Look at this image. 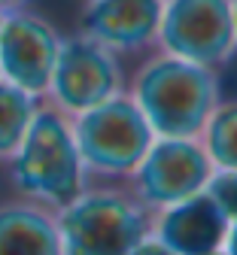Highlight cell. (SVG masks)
I'll list each match as a JSON object with an SVG mask.
<instances>
[{"instance_id":"5b68a950","label":"cell","mask_w":237,"mask_h":255,"mask_svg":"<svg viewBox=\"0 0 237 255\" xmlns=\"http://www.w3.org/2000/svg\"><path fill=\"white\" fill-rule=\"evenodd\" d=\"M158 43L167 55L216 67L237 49L231 0H164Z\"/></svg>"},{"instance_id":"9a60e30c","label":"cell","mask_w":237,"mask_h":255,"mask_svg":"<svg viewBox=\"0 0 237 255\" xmlns=\"http://www.w3.org/2000/svg\"><path fill=\"white\" fill-rule=\"evenodd\" d=\"M131 255H174L171 249H167L158 237H143L137 246H134V252Z\"/></svg>"},{"instance_id":"7a4b0ae2","label":"cell","mask_w":237,"mask_h":255,"mask_svg":"<svg viewBox=\"0 0 237 255\" xmlns=\"http://www.w3.org/2000/svg\"><path fill=\"white\" fill-rule=\"evenodd\" d=\"M12 158V182L24 198L61 210L82 185L85 167L73 140V128L55 107H37Z\"/></svg>"},{"instance_id":"8fae6325","label":"cell","mask_w":237,"mask_h":255,"mask_svg":"<svg viewBox=\"0 0 237 255\" xmlns=\"http://www.w3.org/2000/svg\"><path fill=\"white\" fill-rule=\"evenodd\" d=\"M0 255H64L55 216L43 204H0Z\"/></svg>"},{"instance_id":"3957f363","label":"cell","mask_w":237,"mask_h":255,"mask_svg":"<svg viewBox=\"0 0 237 255\" xmlns=\"http://www.w3.org/2000/svg\"><path fill=\"white\" fill-rule=\"evenodd\" d=\"M55 225L64 255H131L146 237V213L122 191L82 188L58 210Z\"/></svg>"},{"instance_id":"9c48e42d","label":"cell","mask_w":237,"mask_h":255,"mask_svg":"<svg viewBox=\"0 0 237 255\" xmlns=\"http://www.w3.org/2000/svg\"><path fill=\"white\" fill-rule=\"evenodd\" d=\"M164 0H88L82 34L110 52H137L158 40Z\"/></svg>"},{"instance_id":"2e32d148","label":"cell","mask_w":237,"mask_h":255,"mask_svg":"<svg viewBox=\"0 0 237 255\" xmlns=\"http://www.w3.org/2000/svg\"><path fill=\"white\" fill-rule=\"evenodd\" d=\"M222 249L228 252V255H237V219L228 225V231H225V243H222Z\"/></svg>"},{"instance_id":"277c9868","label":"cell","mask_w":237,"mask_h":255,"mask_svg":"<svg viewBox=\"0 0 237 255\" xmlns=\"http://www.w3.org/2000/svg\"><path fill=\"white\" fill-rule=\"evenodd\" d=\"M70 128L82 167L100 176H131L155 140L146 116L125 94H113L97 107L76 113Z\"/></svg>"},{"instance_id":"30bf717a","label":"cell","mask_w":237,"mask_h":255,"mask_svg":"<svg viewBox=\"0 0 237 255\" xmlns=\"http://www.w3.org/2000/svg\"><path fill=\"white\" fill-rule=\"evenodd\" d=\"M231 222L207 191L164 207L155 225V237L174 255H210L222 249Z\"/></svg>"},{"instance_id":"5bb4252c","label":"cell","mask_w":237,"mask_h":255,"mask_svg":"<svg viewBox=\"0 0 237 255\" xmlns=\"http://www.w3.org/2000/svg\"><path fill=\"white\" fill-rule=\"evenodd\" d=\"M207 195L216 201V207L225 213L228 222L237 219V170H213V176L207 179Z\"/></svg>"},{"instance_id":"ac0fdd59","label":"cell","mask_w":237,"mask_h":255,"mask_svg":"<svg viewBox=\"0 0 237 255\" xmlns=\"http://www.w3.org/2000/svg\"><path fill=\"white\" fill-rule=\"evenodd\" d=\"M231 15H234V43H237V0H231Z\"/></svg>"},{"instance_id":"4fadbf2b","label":"cell","mask_w":237,"mask_h":255,"mask_svg":"<svg viewBox=\"0 0 237 255\" xmlns=\"http://www.w3.org/2000/svg\"><path fill=\"white\" fill-rule=\"evenodd\" d=\"M201 134H204V149L213 167L237 170V104L216 107Z\"/></svg>"},{"instance_id":"6da1fadb","label":"cell","mask_w":237,"mask_h":255,"mask_svg":"<svg viewBox=\"0 0 237 255\" xmlns=\"http://www.w3.org/2000/svg\"><path fill=\"white\" fill-rule=\"evenodd\" d=\"M216 98L219 82L213 67L167 52L146 61L134 82V104L155 137H198L216 110Z\"/></svg>"},{"instance_id":"ba28073f","label":"cell","mask_w":237,"mask_h":255,"mask_svg":"<svg viewBox=\"0 0 237 255\" xmlns=\"http://www.w3.org/2000/svg\"><path fill=\"white\" fill-rule=\"evenodd\" d=\"M58 46V30L43 15L21 6L0 12V79L40 98L49 91Z\"/></svg>"},{"instance_id":"d6986e66","label":"cell","mask_w":237,"mask_h":255,"mask_svg":"<svg viewBox=\"0 0 237 255\" xmlns=\"http://www.w3.org/2000/svg\"><path fill=\"white\" fill-rule=\"evenodd\" d=\"M210 255H228V252H225V249H216V252H210Z\"/></svg>"},{"instance_id":"e0dca14e","label":"cell","mask_w":237,"mask_h":255,"mask_svg":"<svg viewBox=\"0 0 237 255\" xmlns=\"http://www.w3.org/2000/svg\"><path fill=\"white\" fill-rule=\"evenodd\" d=\"M24 0H0V12H6V9H15V6H21Z\"/></svg>"},{"instance_id":"8992f818","label":"cell","mask_w":237,"mask_h":255,"mask_svg":"<svg viewBox=\"0 0 237 255\" xmlns=\"http://www.w3.org/2000/svg\"><path fill=\"white\" fill-rule=\"evenodd\" d=\"M213 170L207 149L195 137H155L131 176H137L140 204L164 210L204 191Z\"/></svg>"},{"instance_id":"7c38bea8","label":"cell","mask_w":237,"mask_h":255,"mask_svg":"<svg viewBox=\"0 0 237 255\" xmlns=\"http://www.w3.org/2000/svg\"><path fill=\"white\" fill-rule=\"evenodd\" d=\"M33 113H37V98L0 79V158H9L18 149Z\"/></svg>"},{"instance_id":"52a82bcc","label":"cell","mask_w":237,"mask_h":255,"mask_svg":"<svg viewBox=\"0 0 237 255\" xmlns=\"http://www.w3.org/2000/svg\"><path fill=\"white\" fill-rule=\"evenodd\" d=\"M119 91H122V70L116 52H110L107 46H100L85 34L61 40L46 91L52 94L58 110L76 116Z\"/></svg>"}]
</instances>
